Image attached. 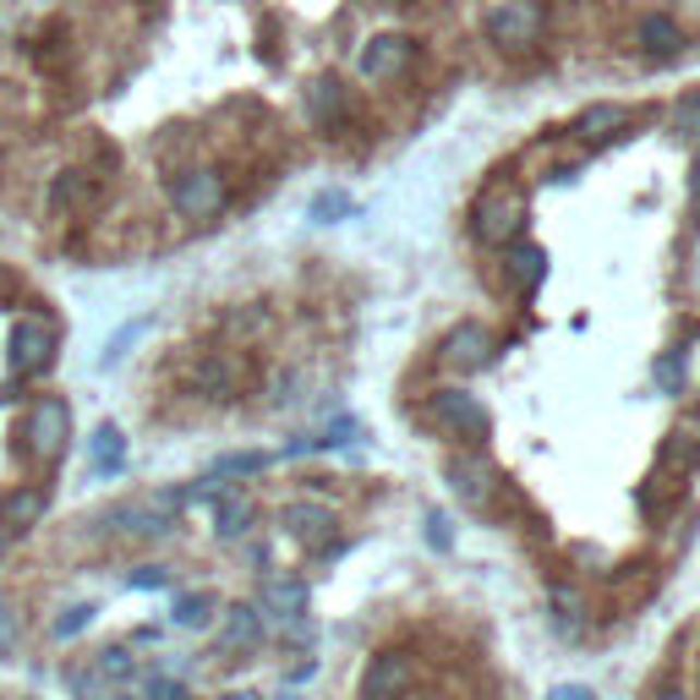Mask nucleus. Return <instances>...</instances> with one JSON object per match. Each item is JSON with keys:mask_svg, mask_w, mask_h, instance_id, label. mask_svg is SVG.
I'll return each mask as SVG.
<instances>
[{"mask_svg": "<svg viewBox=\"0 0 700 700\" xmlns=\"http://www.w3.org/2000/svg\"><path fill=\"white\" fill-rule=\"evenodd\" d=\"M121 466H126V438H121L116 422H105L94 433V476H116Z\"/></svg>", "mask_w": 700, "mask_h": 700, "instance_id": "obj_12", "label": "nucleus"}, {"mask_svg": "<svg viewBox=\"0 0 700 700\" xmlns=\"http://www.w3.org/2000/svg\"><path fill=\"white\" fill-rule=\"evenodd\" d=\"M263 613H274V618H301V613H306V586H295V580H268V586H263Z\"/></svg>", "mask_w": 700, "mask_h": 700, "instance_id": "obj_14", "label": "nucleus"}, {"mask_svg": "<svg viewBox=\"0 0 700 700\" xmlns=\"http://www.w3.org/2000/svg\"><path fill=\"white\" fill-rule=\"evenodd\" d=\"M257 640H263V613L257 607H230L225 629H219V651H246Z\"/></svg>", "mask_w": 700, "mask_h": 700, "instance_id": "obj_10", "label": "nucleus"}, {"mask_svg": "<svg viewBox=\"0 0 700 700\" xmlns=\"http://www.w3.org/2000/svg\"><path fill=\"white\" fill-rule=\"evenodd\" d=\"M285 526H290L295 536H323V531L334 526V515H328L323 504H290V509H285Z\"/></svg>", "mask_w": 700, "mask_h": 700, "instance_id": "obj_18", "label": "nucleus"}, {"mask_svg": "<svg viewBox=\"0 0 700 700\" xmlns=\"http://www.w3.org/2000/svg\"><path fill=\"white\" fill-rule=\"evenodd\" d=\"M181 629H203L208 618H214V596H203V591H186V596H176V613H170Z\"/></svg>", "mask_w": 700, "mask_h": 700, "instance_id": "obj_20", "label": "nucleus"}, {"mask_svg": "<svg viewBox=\"0 0 700 700\" xmlns=\"http://www.w3.org/2000/svg\"><path fill=\"white\" fill-rule=\"evenodd\" d=\"M444 357H449L455 367H482V362H487V334H482V323H455V328L444 334Z\"/></svg>", "mask_w": 700, "mask_h": 700, "instance_id": "obj_8", "label": "nucleus"}, {"mask_svg": "<svg viewBox=\"0 0 700 700\" xmlns=\"http://www.w3.org/2000/svg\"><path fill=\"white\" fill-rule=\"evenodd\" d=\"M132 586H143V591L154 586V591H159V586H170V569H154V564H143V569H132Z\"/></svg>", "mask_w": 700, "mask_h": 700, "instance_id": "obj_30", "label": "nucleus"}, {"mask_svg": "<svg viewBox=\"0 0 700 700\" xmlns=\"http://www.w3.org/2000/svg\"><path fill=\"white\" fill-rule=\"evenodd\" d=\"M39 515H45V487H23V493H12L7 504H0V526L7 531H28Z\"/></svg>", "mask_w": 700, "mask_h": 700, "instance_id": "obj_11", "label": "nucleus"}, {"mask_svg": "<svg viewBox=\"0 0 700 700\" xmlns=\"http://www.w3.org/2000/svg\"><path fill=\"white\" fill-rule=\"evenodd\" d=\"M339 110H345V88H339L334 77H317V83L306 88V121L328 126V121H334Z\"/></svg>", "mask_w": 700, "mask_h": 700, "instance_id": "obj_15", "label": "nucleus"}, {"mask_svg": "<svg viewBox=\"0 0 700 700\" xmlns=\"http://www.w3.org/2000/svg\"><path fill=\"white\" fill-rule=\"evenodd\" d=\"M246 526H252V504L225 487V493L214 498V531H219V536H246Z\"/></svg>", "mask_w": 700, "mask_h": 700, "instance_id": "obj_13", "label": "nucleus"}, {"mask_svg": "<svg viewBox=\"0 0 700 700\" xmlns=\"http://www.w3.org/2000/svg\"><path fill=\"white\" fill-rule=\"evenodd\" d=\"M7 542H12V531H7V526H0V553H7Z\"/></svg>", "mask_w": 700, "mask_h": 700, "instance_id": "obj_31", "label": "nucleus"}, {"mask_svg": "<svg viewBox=\"0 0 700 700\" xmlns=\"http://www.w3.org/2000/svg\"><path fill=\"white\" fill-rule=\"evenodd\" d=\"M695 203H700V165H695Z\"/></svg>", "mask_w": 700, "mask_h": 700, "instance_id": "obj_32", "label": "nucleus"}, {"mask_svg": "<svg viewBox=\"0 0 700 700\" xmlns=\"http://www.w3.org/2000/svg\"><path fill=\"white\" fill-rule=\"evenodd\" d=\"M121 700H137V695H121Z\"/></svg>", "mask_w": 700, "mask_h": 700, "instance_id": "obj_33", "label": "nucleus"}, {"mask_svg": "<svg viewBox=\"0 0 700 700\" xmlns=\"http://www.w3.org/2000/svg\"><path fill=\"white\" fill-rule=\"evenodd\" d=\"M143 700H186V689H181V684H170V678H148Z\"/></svg>", "mask_w": 700, "mask_h": 700, "instance_id": "obj_29", "label": "nucleus"}, {"mask_svg": "<svg viewBox=\"0 0 700 700\" xmlns=\"http://www.w3.org/2000/svg\"><path fill=\"white\" fill-rule=\"evenodd\" d=\"M197 389H203L208 400H230V389H236V367H230L225 357L197 362Z\"/></svg>", "mask_w": 700, "mask_h": 700, "instance_id": "obj_16", "label": "nucleus"}, {"mask_svg": "<svg viewBox=\"0 0 700 700\" xmlns=\"http://www.w3.org/2000/svg\"><path fill=\"white\" fill-rule=\"evenodd\" d=\"M509 274H515L520 285H536V279L547 274V257H542V246H509Z\"/></svg>", "mask_w": 700, "mask_h": 700, "instance_id": "obj_21", "label": "nucleus"}, {"mask_svg": "<svg viewBox=\"0 0 700 700\" xmlns=\"http://www.w3.org/2000/svg\"><path fill=\"white\" fill-rule=\"evenodd\" d=\"M268 466V455H225L219 466H214V476L225 482V476H241V471H263Z\"/></svg>", "mask_w": 700, "mask_h": 700, "instance_id": "obj_26", "label": "nucleus"}, {"mask_svg": "<svg viewBox=\"0 0 700 700\" xmlns=\"http://www.w3.org/2000/svg\"><path fill=\"white\" fill-rule=\"evenodd\" d=\"M520 230H526V197H520L515 186L482 192V203H476V236H482L487 246H515Z\"/></svg>", "mask_w": 700, "mask_h": 700, "instance_id": "obj_2", "label": "nucleus"}, {"mask_svg": "<svg viewBox=\"0 0 700 700\" xmlns=\"http://www.w3.org/2000/svg\"><path fill=\"white\" fill-rule=\"evenodd\" d=\"M618 121H624V110H618V105H591V110H580L575 132H580L586 143H602V137H607Z\"/></svg>", "mask_w": 700, "mask_h": 700, "instance_id": "obj_17", "label": "nucleus"}, {"mask_svg": "<svg viewBox=\"0 0 700 700\" xmlns=\"http://www.w3.org/2000/svg\"><path fill=\"white\" fill-rule=\"evenodd\" d=\"M94 197H99V181L88 170H61L56 186H50V208L56 214H83Z\"/></svg>", "mask_w": 700, "mask_h": 700, "instance_id": "obj_6", "label": "nucleus"}, {"mask_svg": "<svg viewBox=\"0 0 700 700\" xmlns=\"http://www.w3.org/2000/svg\"><path fill=\"white\" fill-rule=\"evenodd\" d=\"M678 384H684V362H678V357H662V362H656V389H662V395H678Z\"/></svg>", "mask_w": 700, "mask_h": 700, "instance_id": "obj_27", "label": "nucleus"}, {"mask_svg": "<svg viewBox=\"0 0 700 700\" xmlns=\"http://www.w3.org/2000/svg\"><path fill=\"white\" fill-rule=\"evenodd\" d=\"M536 28H542V12L531 0H504V7L487 12V34L498 45H526V39H536Z\"/></svg>", "mask_w": 700, "mask_h": 700, "instance_id": "obj_5", "label": "nucleus"}, {"mask_svg": "<svg viewBox=\"0 0 700 700\" xmlns=\"http://www.w3.org/2000/svg\"><path fill=\"white\" fill-rule=\"evenodd\" d=\"M17 651V618H12V607L0 602V656H12Z\"/></svg>", "mask_w": 700, "mask_h": 700, "instance_id": "obj_28", "label": "nucleus"}, {"mask_svg": "<svg viewBox=\"0 0 700 700\" xmlns=\"http://www.w3.org/2000/svg\"><path fill=\"white\" fill-rule=\"evenodd\" d=\"M94 673H99L105 684H126V678H132V656H126L121 645H110V651H99V662H94Z\"/></svg>", "mask_w": 700, "mask_h": 700, "instance_id": "obj_23", "label": "nucleus"}, {"mask_svg": "<svg viewBox=\"0 0 700 700\" xmlns=\"http://www.w3.org/2000/svg\"><path fill=\"white\" fill-rule=\"evenodd\" d=\"M170 203H176L186 219H214V214L225 208V181H219V170H208V165L181 170V176L170 181Z\"/></svg>", "mask_w": 700, "mask_h": 700, "instance_id": "obj_3", "label": "nucleus"}, {"mask_svg": "<svg viewBox=\"0 0 700 700\" xmlns=\"http://www.w3.org/2000/svg\"><path fill=\"white\" fill-rule=\"evenodd\" d=\"M433 417L444 422V427H460V433H482V406L466 395V389H438L433 395Z\"/></svg>", "mask_w": 700, "mask_h": 700, "instance_id": "obj_7", "label": "nucleus"}, {"mask_svg": "<svg viewBox=\"0 0 700 700\" xmlns=\"http://www.w3.org/2000/svg\"><path fill=\"white\" fill-rule=\"evenodd\" d=\"M350 208H357V203H350V192H317V197H312V219H317V225L350 219Z\"/></svg>", "mask_w": 700, "mask_h": 700, "instance_id": "obj_22", "label": "nucleus"}, {"mask_svg": "<svg viewBox=\"0 0 700 700\" xmlns=\"http://www.w3.org/2000/svg\"><path fill=\"white\" fill-rule=\"evenodd\" d=\"M23 438H28V455H34L39 466L61 460V455H67V438H72V406L56 400V395H39L34 411H28Z\"/></svg>", "mask_w": 700, "mask_h": 700, "instance_id": "obj_1", "label": "nucleus"}, {"mask_svg": "<svg viewBox=\"0 0 700 700\" xmlns=\"http://www.w3.org/2000/svg\"><path fill=\"white\" fill-rule=\"evenodd\" d=\"M56 323H45V317H17V328H12V367L17 373H45L50 362H56Z\"/></svg>", "mask_w": 700, "mask_h": 700, "instance_id": "obj_4", "label": "nucleus"}, {"mask_svg": "<svg viewBox=\"0 0 700 700\" xmlns=\"http://www.w3.org/2000/svg\"><path fill=\"white\" fill-rule=\"evenodd\" d=\"M406 61H411V39H400V34H384V39H373V45L362 50V72H367V77L400 72Z\"/></svg>", "mask_w": 700, "mask_h": 700, "instance_id": "obj_9", "label": "nucleus"}, {"mask_svg": "<svg viewBox=\"0 0 700 700\" xmlns=\"http://www.w3.org/2000/svg\"><path fill=\"white\" fill-rule=\"evenodd\" d=\"M640 39H645V50H662V56L678 50V28H673L667 17H651V23L640 28Z\"/></svg>", "mask_w": 700, "mask_h": 700, "instance_id": "obj_24", "label": "nucleus"}, {"mask_svg": "<svg viewBox=\"0 0 700 700\" xmlns=\"http://www.w3.org/2000/svg\"><path fill=\"white\" fill-rule=\"evenodd\" d=\"M88 624H94V602H77V607H67V613L56 618V635H61V640H72V635H83Z\"/></svg>", "mask_w": 700, "mask_h": 700, "instance_id": "obj_25", "label": "nucleus"}, {"mask_svg": "<svg viewBox=\"0 0 700 700\" xmlns=\"http://www.w3.org/2000/svg\"><path fill=\"white\" fill-rule=\"evenodd\" d=\"M695 455H700V433H695V427H678V433L667 438V449H662V471H689Z\"/></svg>", "mask_w": 700, "mask_h": 700, "instance_id": "obj_19", "label": "nucleus"}]
</instances>
